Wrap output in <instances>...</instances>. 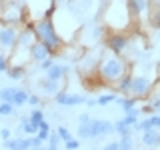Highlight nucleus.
Listing matches in <instances>:
<instances>
[{"label":"nucleus","instance_id":"nucleus-1","mask_svg":"<svg viewBox=\"0 0 160 150\" xmlns=\"http://www.w3.org/2000/svg\"><path fill=\"white\" fill-rule=\"evenodd\" d=\"M128 70H130V66L122 56L110 52L106 48L102 50V54H100V58H98V64H96V74L104 84H114L120 76H124Z\"/></svg>","mask_w":160,"mask_h":150},{"label":"nucleus","instance_id":"nucleus-2","mask_svg":"<svg viewBox=\"0 0 160 150\" xmlns=\"http://www.w3.org/2000/svg\"><path fill=\"white\" fill-rule=\"evenodd\" d=\"M102 22L108 32H126V28L132 24L126 0H110L102 10Z\"/></svg>","mask_w":160,"mask_h":150},{"label":"nucleus","instance_id":"nucleus-3","mask_svg":"<svg viewBox=\"0 0 160 150\" xmlns=\"http://www.w3.org/2000/svg\"><path fill=\"white\" fill-rule=\"evenodd\" d=\"M32 28H34V34H36V40L48 48L50 56H56V54L62 52L64 40L60 38L52 16H42L38 20H32Z\"/></svg>","mask_w":160,"mask_h":150},{"label":"nucleus","instance_id":"nucleus-4","mask_svg":"<svg viewBox=\"0 0 160 150\" xmlns=\"http://www.w3.org/2000/svg\"><path fill=\"white\" fill-rule=\"evenodd\" d=\"M114 132V124L110 120L102 118H90L86 124H78V138L80 140H92V138H102Z\"/></svg>","mask_w":160,"mask_h":150},{"label":"nucleus","instance_id":"nucleus-5","mask_svg":"<svg viewBox=\"0 0 160 150\" xmlns=\"http://www.w3.org/2000/svg\"><path fill=\"white\" fill-rule=\"evenodd\" d=\"M130 46V34L126 32H106L104 34V48L122 56Z\"/></svg>","mask_w":160,"mask_h":150},{"label":"nucleus","instance_id":"nucleus-6","mask_svg":"<svg viewBox=\"0 0 160 150\" xmlns=\"http://www.w3.org/2000/svg\"><path fill=\"white\" fill-rule=\"evenodd\" d=\"M20 26L16 24H8V22H0V50L2 52H12L18 40Z\"/></svg>","mask_w":160,"mask_h":150},{"label":"nucleus","instance_id":"nucleus-7","mask_svg":"<svg viewBox=\"0 0 160 150\" xmlns=\"http://www.w3.org/2000/svg\"><path fill=\"white\" fill-rule=\"evenodd\" d=\"M0 22H8V24H16V26H20V24H26L28 22V16L26 12H24V8L20 6V4L16 2H6L2 8V14H0Z\"/></svg>","mask_w":160,"mask_h":150},{"label":"nucleus","instance_id":"nucleus-8","mask_svg":"<svg viewBox=\"0 0 160 150\" xmlns=\"http://www.w3.org/2000/svg\"><path fill=\"white\" fill-rule=\"evenodd\" d=\"M152 86H154V80L150 76H146V74H132V90H130V94L136 96L138 100H146Z\"/></svg>","mask_w":160,"mask_h":150},{"label":"nucleus","instance_id":"nucleus-9","mask_svg":"<svg viewBox=\"0 0 160 150\" xmlns=\"http://www.w3.org/2000/svg\"><path fill=\"white\" fill-rule=\"evenodd\" d=\"M34 42H36V34H34L32 22H26L24 26H20L18 40H16V46H14V48H26L28 50Z\"/></svg>","mask_w":160,"mask_h":150},{"label":"nucleus","instance_id":"nucleus-10","mask_svg":"<svg viewBox=\"0 0 160 150\" xmlns=\"http://www.w3.org/2000/svg\"><path fill=\"white\" fill-rule=\"evenodd\" d=\"M54 102L60 104V106H78V104L86 102V96H80V94H70L60 90L58 94H54Z\"/></svg>","mask_w":160,"mask_h":150},{"label":"nucleus","instance_id":"nucleus-11","mask_svg":"<svg viewBox=\"0 0 160 150\" xmlns=\"http://www.w3.org/2000/svg\"><path fill=\"white\" fill-rule=\"evenodd\" d=\"M114 88H116V94H120V96H130V90H132V72L128 70L124 76H120L114 82Z\"/></svg>","mask_w":160,"mask_h":150},{"label":"nucleus","instance_id":"nucleus-12","mask_svg":"<svg viewBox=\"0 0 160 150\" xmlns=\"http://www.w3.org/2000/svg\"><path fill=\"white\" fill-rule=\"evenodd\" d=\"M28 52H30V62H36V64H38V62H42L44 58H48V56H50L48 48L44 46L42 42H38V40L28 48Z\"/></svg>","mask_w":160,"mask_h":150},{"label":"nucleus","instance_id":"nucleus-13","mask_svg":"<svg viewBox=\"0 0 160 150\" xmlns=\"http://www.w3.org/2000/svg\"><path fill=\"white\" fill-rule=\"evenodd\" d=\"M126 6L132 20L140 18V14H144L148 10V0H126Z\"/></svg>","mask_w":160,"mask_h":150},{"label":"nucleus","instance_id":"nucleus-14","mask_svg":"<svg viewBox=\"0 0 160 150\" xmlns=\"http://www.w3.org/2000/svg\"><path fill=\"white\" fill-rule=\"evenodd\" d=\"M2 146L6 150H30V140L26 138H8V140H2Z\"/></svg>","mask_w":160,"mask_h":150},{"label":"nucleus","instance_id":"nucleus-15","mask_svg":"<svg viewBox=\"0 0 160 150\" xmlns=\"http://www.w3.org/2000/svg\"><path fill=\"white\" fill-rule=\"evenodd\" d=\"M40 90H42L44 94H48V96H54V94H58L60 90H62V82H56V80H48V78H42L38 82Z\"/></svg>","mask_w":160,"mask_h":150},{"label":"nucleus","instance_id":"nucleus-16","mask_svg":"<svg viewBox=\"0 0 160 150\" xmlns=\"http://www.w3.org/2000/svg\"><path fill=\"white\" fill-rule=\"evenodd\" d=\"M66 72H68V66L54 62L52 66L46 70V76H44V78H48V80H56V82H62V78H64V74H66Z\"/></svg>","mask_w":160,"mask_h":150},{"label":"nucleus","instance_id":"nucleus-17","mask_svg":"<svg viewBox=\"0 0 160 150\" xmlns=\"http://www.w3.org/2000/svg\"><path fill=\"white\" fill-rule=\"evenodd\" d=\"M142 144L146 148H156L160 144V130L152 128V130H146V132H142Z\"/></svg>","mask_w":160,"mask_h":150},{"label":"nucleus","instance_id":"nucleus-18","mask_svg":"<svg viewBox=\"0 0 160 150\" xmlns=\"http://www.w3.org/2000/svg\"><path fill=\"white\" fill-rule=\"evenodd\" d=\"M114 102H116L118 106L122 108V112H128V110H132L134 106H136L138 98H136V96H132V94H130V96H118L116 100H114Z\"/></svg>","mask_w":160,"mask_h":150},{"label":"nucleus","instance_id":"nucleus-19","mask_svg":"<svg viewBox=\"0 0 160 150\" xmlns=\"http://www.w3.org/2000/svg\"><path fill=\"white\" fill-rule=\"evenodd\" d=\"M20 130H22L26 136H32V134L38 132V124L32 122L28 116H22V118H20Z\"/></svg>","mask_w":160,"mask_h":150},{"label":"nucleus","instance_id":"nucleus-20","mask_svg":"<svg viewBox=\"0 0 160 150\" xmlns=\"http://www.w3.org/2000/svg\"><path fill=\"white\" fill-rule=\"evenodd\" d=\"M8 78L10 80H22L26 76V66H20V64H10L8 70H6Z\"/></svg>","mask_w":160,"mask_h":150},{"label":"nucleus","instance_id":"nucleus-21","mask_svg":"<svg viewBox=\"0 0 160 150\" xmlns=\"http://www.w3.org/2000/svg\"><path fill=\"white\" fill-rule=\"evenodd\" d=\"M28 90H24V88H16V90H14V96H12V104H14V106H24V104H26L28 102Z\"/></svg>","mask_w":160,"mask_h":150},{"label":"nucleus","instance_id":"nucleus-22","mask_svg":"<svg viewBox=\"0 0 160 150\" xmlns=\"http://www.w3.org/2000/svg\"><path fill=\"white\" fill-rule=\"evenodd\" d=\"M146 102L150 104V108H152V112L156 114V112H160V94L156 92V90H150V94L146 96Z\"/></svg>","mask_w":160,"mask_h":150},{"label":"nucleus","instance_id":"nucleus-23","mask_svg":"<svg viewBox=\"0 0 160 150\" xmlns=\"http://www.w3.org/2000/svg\"><path fill=\"white\" fill-rule=\"evenodd\" d=\"M114 132H116L118 136H130V134H132V126L124 124L122 118H120V120H116V122H114Z\"/></svg>","mask_w":160,"mask_h":150},{"label":"nucleus","instance_id":"nucleus-24","mask_svg":"<svg viewBox=\"0 0 160 150\" xmlns=\"http://www.w3.org/2000/svg\"><path fill=\"white\" fill-rule=\"evenodd\" d=\"M52 132V128H50V124L46 122V120H42V122L38 124V132H36V136L40 138V140H44V142H46L48 140V134Z\"/></svg>","mask_w":160,"mask_h":150},{"label":"nucleus","instance_id":"nucleus-25","mask_svg":"<svg viewBox=\"0 0 160 150\" xmlns=\"http://www.w3.org/2000/svg\"><path fill=\"white\" fill-rule=\"evenodd\" d=\"M116 98H118L116 92H106V94H102V96L96 98V104H98V106H108V104H114Z\"/></svg>","mask_w":160,"mask_h":150},{"label":"nucleus","instance_id":"nucleus-26","mask_svg":"<svg viewBox=\"0 0 160 150\" xmlns=\"http://www.w3.org/2000/svg\"><path fill=\"white\" fill-rule=\"evenodd\" d=\"M14 90H16V88H12V86H4V88H0V102H10V104H12Z\"/></svg>","mask_w":160,"mask_h":150},{"label":"nucleus","instance_id":"nucleus-27","mask_svg":"<svg viewBox=\"0 0 160 150\" xmlns=\"http://www.w3.org/2000/svg\"><path fill=\"white\" fill-rule=\"evenodd\" d=\"M28 118L30 120H32V122H36V124H40V122H42V120H44V110L42 108H32V110H30V114H28Z\"/></svg>","mask_w":160,"mask_h":150},{"label":"nucleus","instance_id":"nucleus-28","mask_svg":"<svg viewBox=\"0 0 160 150\" xmlns=\"http://www.w3.org/2000/svg\"><path fill=\"white\" fill-rule=\"evenodd\" d=\"M54 132L58 134V138L62 140V142H66V140L72 138V134H70V130H68L66 126H56V130H54Z\"/></svg>","mask_w":160,"mask_h":150},{"label":"nucleus","instance_id":"nucleus-29","mask_svg":"<svg viewBox=\"0 0 160 150\" xmlns=\"http://www.w3.org/2000/svg\"><path fill=\"white\" fill-rule=\"evenodd\" d=\"M118 150H132V136H120Z\"/></svg>","mask_w":160,"mask_h":150},{"label":"nucleus","instance_id":"nucleus-30","mask_svg":"<svg viewBox=\"0 0 160 150\" xmlns=\"http://www.w3.org/2000/svg\"><path fill=\"white\" fill-rule=\"evenodd\" d=\"M10 66V56H8V52H2L0 50V72H6Z\"/></svg>","mask_w":160,"mask_h":150},{"label":"nucleus","instance_id":"nucleus-31","mask_svg":"<svg viewBox=\"0 0 160 150\" xmlns=\"http://www.w3.org/2000/svg\"><path fill=\"white\" fill-rule=\"evenodd\" d=\"M10 114H14V104L0 102V116H10Z\"/></svg>","mask_w":160,"mask_h":150},{"label":"nucleus","instance_id":"nucleus-32","mask_svg":"<svg viewBox=\"0 0 160 150\" xmlns=\"http://www.w3.org/2000/svg\"><path fill=\"white\" fill-rule=\"evenodd\" d=\"M80 148V138H70L64 142V150H78Z\"/></svg>","mask_w":160,"mask_h":150},{"label":"nucleus","instance_id":"nucleus-33","mask_svg":"<svg viewBox=\"0 0 160 150\" xmlns=\"http://www.w3.org/2000/svg\"><path fill=\"white\" fill-rule=\"evenodd\" d=\"M62 144V140L58 138V134L56 132H50L48 134V140H46V146H60Z\"/></svg>","mask_w":160,"mask_h":150},{"label":"nucleus","instance_id":"nucleus-34","mask_svg":"<svg viewBox=\"0 0 160 150\" xmlns=\"http://www.w3.org/2000/svg\"><path fill=\"white\" fill-rule=\"evenodd\" d=\"M146 118H148V122H150V128L160 130V114H150V116H146Z\"/></svg>","mask_w":160,"mask_h":150},{"label":"nucleus","instance_id":"nucleus-35","mask_svg":"<svg viewBox=\"0 0 160 150\" xmlns=\"http://www.w3.org/2000/svg\"><path fill=\"white\" fill-rule=\"evenodd\" d=\"M52 64H54V58H52V56H48V58H44L42 62H38V70H44V72H46V70L52 66Z\"/></svg>","mask_w":160,"mask_h":150},{"label":"nucleus","instance_id":"nucleus-36","mask_svg":"<svg viewBox=\"0 0 160 150\" xmlns=\"http://www.w3.org/2000/svg\"><path fill=\"white\" fill-rule=\"evenodd\" d=\"M28 140H30V150H32V148H38V146H44V140H40L36 134L28 136Z\"/></svg>","mask_w":160,"mask_h":150},{"label":"nucleus","instance_id":"nucleus-37","mask_svg":"<svg viewBox=\"0 0 160 150\" xmlns=\"http://www.w3.org/2000/svg\"><path fill=\"white\" fill-rule=\"evenodd\" d=\"M40 102H42V98L38 96V94H28V102L26 104H30V106H40Z\"/></svg>","mask_w":160,"mask_h":150},{"label":"nucleus","instance_id":"nucleus-38","mask_svg":"<svg viewBox=\"0 0 160 150\" xmlns=\"http://www.w3.org/2000/svg\"><path fill=\"white\" fill-rule=\"evenodd\" d=\"M86 122H90V114L88 112H82L78 116V124H86Z\"/></svg>","mask_w":160,"mask_h":150},{"label":"nucleus","instance_id":"nucleus-39","mask_svg":"<svg viewBox=\"0 0 160 150\" xmlns=\"http://www.w3.org/2000/svg\"><path fill=\"white\" fill-rule=\"evenodd\" d=\"M100 150H118V142H106Z\"/></svg>","mask_w":160,"mask_h":150},{"label":"nucleus","instance_id":"nucleus-40","mask_svg":"<svg viewBox=\"0 0 160 150\" xmlns=\"http://www.w3.org/2000/svg\"><path fill=\"white\" fill-rule=\"evenodd\" d=\"M0 138H2V140H8V138H12V132H10L8 128H2V130H0Z\"/></svg>","mask_w":160,"mask_h":150},{"label":"nucleus","instance_id":"nucleus-41","mask_svg":"<svg viewBox=\"0 0 160 150\" xmlns=\"http://www.w3.org/2000/svg\"><path fill=\"white\" fill-rule=\"evenodd\" d=\"M84 104H86V106H90V108L96 106V98H86V102H84Z\"/></svg>","mask_w":160,"mask_h":150},{"label":"nucleus","instance_id":"nucleus-42","mask_svg":"<svg viewBox=\"0 0 160 150\" xmlns=\"http://www.w3.org/2000/svg\"><path fill=\"white\" fill-rule=\"evenodd\" d=\"M46 150H60V146H46Z\"/></svg>","mask_w":160,"mask_h":150},{"label":"nucleus","instance_id":"nucleus-43","mask_svg":"<svg viewBox=\"0 0 160 150\" xmlns=\"http://www.w3.org/2000/svg\"><path fill=\"white\" fill-rule=\"evenodd\" d=\"M4 4H6V2H4V0H0V14H2V8H4Z\"/></svg>","mask_w":160,"mask_h":150},{"label":"nucleus","instance_id":"nucleus-44","mask_svg":"<svg viewBox=\"0 0 160 150\" xmlns=\"http://www.w3.org/2000/svg\"><path fill=\"white\" fill-rule=\"evenodd\" d=\"M32 150H46V144H44V146H38V148H32Z\"/></svg>","mask_w":160,"mask_h":150},{"label":"nucleus","instance_id":"nucleus-45","mask_svg":"<svg viewBox=\"0 0 160 150\" xmlns=\"http://www.w3.org/2000/svg\"><path fill=\"white\" fill-rule=\"evenodd\" d=\"M90 150H100V148H90Z\"/></svg>","mask_w":160,"mask_h":150},{"label":"nucleus","instance_id":"nucleus-46","mask_svg":"<svg viewBox=\"0 0 160 150\" xmlns=\"http://www.w3.org/2000/svg\"><path fill=\"white\" fill-rule=\"evenodd\" d=\"M158 146H160V144H158Z\"/></svg>","mask_w":160,"mask_h":150}]
</instances>
